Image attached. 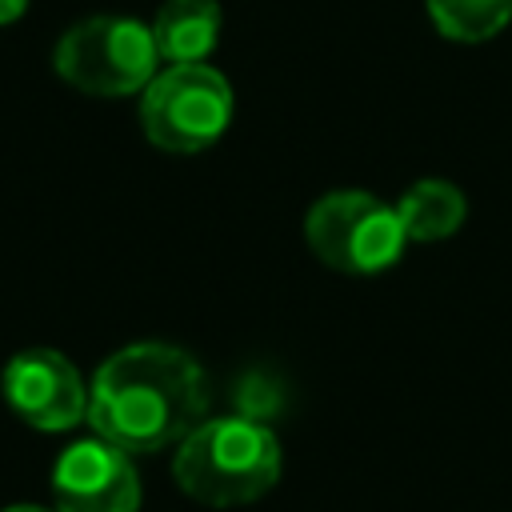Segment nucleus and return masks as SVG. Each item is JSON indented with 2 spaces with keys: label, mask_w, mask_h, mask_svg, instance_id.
<instances>
[{
  "label": "nucleus",
  "mask_w": 512,
  "mask_h": 512,
  "mask_svg": "<svg viewBox=\"0 0 512 512\" xmlns=\"http://www.w3.org/2000/svg\"><path fill=\"white\" fill-rule=\"evenodd\" d=\"M396 212H400V224H404V236L408 240L436 244V240H448L464 224V212L468 208H464V192L456 184L428 176V180H416L400 196Z\"/></svg>",
  "instance_id": "nucleus-9"
},
{
  "label": "nucleus",
  "mask_w": 512,
  "mask_h": 512,
  "mask_svg": "<svg viewBox=\"0 0 512 512\" xmlns=\"http://www.w3.org/2000/svg\"><path fill=\"white\" fill-rule=\"evenodd\" d=\"M56 512H140V476L132 452L88 436L60 452L52 468Z\"/></svg>",
  "instance_id": "nucleus-7"
},
{
  "label": "nucleus",
  "mask_w": 512,
  "mask_h": 512,
  "mask_svg": "<svg viewBox=\"0 0 512 512\" xmlns=\"http://www.w3.org/2000/svg\"><path fill=\"white\" fill-rule=\"evenodd\" d=\"M208 416V380L192 352L140 340L112 352L88 388V424L100 440L144 456L180 444Z\"/></svg>",
  "instance_id": "nucleus-1"
},
{
  "label": "nucleus",
  "mask_w": 512,
  "mask_h": 512,
  "mask_svg": "<svg viewBox=\"0 0 512 512\" xmlns=\"http://www.w3.org/2000/svg\"><path fill=\"white\" fill-rule=\"evenodd\" d=\"M440 36L456 44L492 40L512 20V0H424Z\"/></svg>",
  "instance_id": "nucleus-10"
},
{
  "label": "nucleus",
  "mask_w": 512,
  "mask_h": 512,
  "mask_svg": "<svg viewBox=\"0 0 512 512\" xmlns=\"http://www.w3.org/2000/svg\"><path fill=\"white\" fill-rule=\"evenodd\" d=\"M172 476L196 504L240 508L272 492V484L280 480V440L272 436V428L248 416H204L176 444Z\"/></svg>",
  "instance_id": "nucleus-2"
},
{
  "label": "nucleus",
  "mask_w": 512,
  "mask_h": 512,
  "mask_svg": "<svg viewBox=\"0 0 512 512\" xmlns=\"http://www.w3.org/2000/svg\"><path fill=\"white\" fill-rule=\"evenodd\" d=\"M304 240L320 264L344 276H380L408 244L396 204L360 188L320 196L304 216Z\"/></svg>",
  "instance_id": "nucleus-3"
},
{
  "label": "nucleus",
  "mask_w": 512,
  "mask_h": 512,
  "mask_svg": "<svg viewBox=\"0 0 512 512\" xmlns=\"http://www.w3.org/2000/svg\"><path fill=\"white\" fill-rule=\"evenodd\" d=\"M0 388L8 408L40 432H68L88 416V388L76 364L56 348L16 352L4 364Z\"/></svg>",
  "instance_id": "nucleus-6"
},
{
  "label": "nucleus",
  "mask_w": 512,
  "mask_h": 512,
  "mask_svg": "<svg viewBox=\"0 0 512 512\" xmlns=\"http://www.w3.org/2000/svg\"><path fill=\"white\" fill-rule=\"evenodd\" d=\"M24 12H28V0H0V28L4 24H16Z\"/></svg>",
  "instance_id": "nucleus-11"
},
{
  "label": "nucleus",
  "mask_w": 512,
  "mask_h": 512,
  "mask_svg": "<svg viewBox=\"0 0 512 512\" xmlns=\"http://www.w3.org/2000/svg\"><path fill=\"white\" fill-rule=\"evenodd\" d=\"M232 84L208 64H168L140 92V128L160 152L192 156L232 124Z\"/></svg>",
  "instance_id": "nucleus-5"
},
{
  "label": "nucleus",
  "mask_w": 512,
  "mask_h": 512,
  "mask_svg": "<svg viewBox=\"0 0 512 512\" xmlns=\"http://www.w3.org/2000/svg\"><path fill=\"white\" fill-rule=\"evenodd\" d=\"M224 8L216 0H164L152 16V40L168 64H204L220 40Z\"/></svg>",
  "instance_id": "nucleus-8"
},
{
  "label": "nucleus",
  "mask_w": 512,
  "mask_h": 512,
  "mask_svg": "<svg viewBox=\"0 0 512 512\" xmlns=\"http://www.w3.org/2000/svg\"><path fill=\"white\" fill-rule=\"evenodd\" d=\"M4 512H56V508H40V504H12Z\"/></svg>",
  "instance_id": "nucleus-12"
},
{
  "label": "nucleus",
  "mask_w": 512,
  "mask_h": 512,
  "mask_svg": "<svg viewBox=\"0 0 512 512\" xmlns=\"http://www.w3.org/2000/svg\"><path fill=\"white\" fill-rule=\"evenodd\" d=\"M56 76L88 96H132L156 76L160 52L152 28L132 16H88L72 24L52 52Z\"/></svg>",
  "instance_id": "nucleus-4"
}]
</instances>
